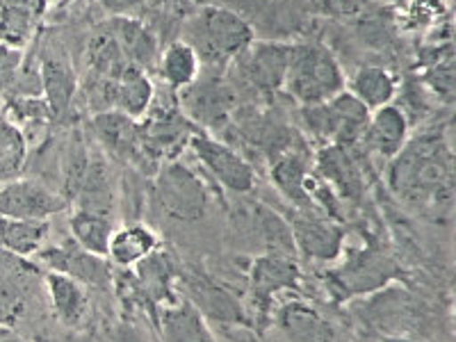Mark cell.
Here are the masks:
<instances>
[{
  "instance_id": "38",
  "label": "cell",
  "mask_w": 456,
  "mask_h": 342,
  "mask_svg": "<svg viewBox=\"0 0 456 342\" xmlns=\"http://www.w3.org/2000/svg\"><path fill=\"white\" fill-rule=\"evenodd\" d=\"M71 3H76V0H48V5L53 7H67L71 5Z\"/></svg>"
},
{
  "instance_id": "8",
  "label": "cell",
  "mask_w": 456,
  "mask_h": 342,
  "mask_svg": "<svg viewBox=\"0 0 456 342\" xmlns=\"http://www.w3.org/2000/svg\"><path fill=\"white\" fill-rule=\"evenodd\" d=\"M190 149L194 151V158L199 160V165L213 176V181L222 190L238 194V197L254 192V167L247 162V158L240 156L238 151L231 149L226 142L194 130V135L190 137Z\"/></svg>"
},
{
  "instance_id": "25",
  "label": "cell",
  "mask_w": 456,
  "mask_h": 342,
  "mask_svg": "<svg viewBox=\"0 0 456 342\" xmlns=\"http://www.w3.org/2000/svg\"><path fill=\"white\" fill-rule=\"evenodd\" d=\"M108 32L124 53L126 62L144 71L153 67L158 60V39L144 23L135 21L133 16H114Z\"/></svg>"
},
{
  "instance_id": "36",
  "label": "cell",
  "mask_w": 456,
  "mask_h": 342,
  "mask_svg": "<svg viewBox=\"0 0 456 342\" xmlns=\"http://www.w3.org/2000/svg\"><path fill=\"white\" fill-rule=\"evenodd\" d=\"M368 0H320L322 10L331 12V14H352L361 10Z\"/></svg>"
},
{
  "instance_id": "37",
  "label": "cell",
  "mask_w": 456,
  "mask_h": 342,
  "mask_svg": "<svg viewBox=\"0 0 456 342\" xmlns=\"http://www.w3.org/2000/svg\"><path fill=\"white\" fill-rule=\"evenodd\" d=\"M0 342H28L26 338L12 331L10 327H0Z\"/></svg>"
},
{
  "instance_id": "14",
  "label": "cell",
  "mask_w": 456,
  "mask_h": 342,
  "mask_svg": "<svg viewBox=\"0 0 456 342\" xmlns=\"http://www.w3.org/2000/svg\"><path fill=\"white\" fill-rule=\"evenodd\" d=\"M290 53L292 44L254 42L238 57L240 73L247 80V85L254 87L256 92L274 96V94L283 92L285 87V76H288V67H290Z\"/></svg>"
},
{
  "instance_id": "13",
  "label": "cell",
  "mask_w": 456,
  "mask_h": 342,
  "mask_svg": "<svg viewBox=\"0 0 456 342\" xmlns=\"http://www.w3.org/2000/svg\"><path fill=\"white\" fill-rule=\"evenodd\" d=\"M301 281L297 256L258 254L249 267V292L260 313H270L276 297L295 290Z\"/></svg>"
},
{
  "instance_id": "29",
  "label": "cell",
  "mask_w": 456,
  "mask_h": 342,
  "mask_svg": "<svg viewBox=\"0 0 456 342\" xmlns=\"http://www.w3.org/2000/svg\"><path fill=\"white\" fill-rule=\"evenodd\" d=\"M345 89L352 96H356L370 112H374V110L393 103V99L397 96V78L388 69L368 64V67H361L354 73Z\"/></svg>"
},
{
  "instance_id": "17",
  "label": "cell",
  "mask_w": 456,
  "mask_h": 342,
  "mask_svg": "<svg viewBox=\"0 0 456 342\" xmlns=\"http://www.w3.org/2000/svg\"><path fill=\"white\" fill-rule=\"evenodd\" d=\"M48 0H0V46L23 51L35 42L48 14Z\"/></svg>"
},
{
  "instance_id": "1",
  "label": "cell",
  "mask_w": 456,
  "mask_h": 342,
  "mask_svg": "<svg viewBox=\"0 0 456 342\" xmlns=\"http://www.w3.org/2000/svg\"><path fill=\"white\" fill-rule=\"evenodd\" d=\"M390 187L399 199L425 215L450 210L454 178L447 146L434 137L406 142L390 165Z\"/></svg>"
},
{
  "instance_id": "28",
  "label": "cell",
  "mask_w": 456,
  "mask_h": 342,
  "mask_svg": "<svg viewBox=\"0 0 456 342\" xmlns=\"http://www.w3.org/2000/svg\"><path fill=\"white\" fill-rule=\"evenodd\" d=\"M51 224L48 219H12L0 217V249L10 251L19 258H32L46 247Z\"/></svg>"
},
{
  "instance_id": "21",
  "label": "cell",
  "mask_w": 456,
  "mask_h": 342,
  "mask_svg": "<svg viewBox=\"0 0 456 342\" xmlns=\"http://www.w3.org/2000/svg\"><path fill=\"white\" fill-rule=\"evenodd\" d=\"M409 130L411 121L404 110L390 103L370 114V124L365 128L363 140L370 151L393 160L409 142Z\"/></svg>"
},
{
  "instance_id": "12",
  "label": "cell",
  "mask_w": 456,
  "mask_h": 342,
  "mask_svg": "<svg viewBox=\"0 0 456 342\" xmlns=\"http://www.w3.org/2000/svg\"><path fill=\"white\" fill-rule=\"evenodd\" d=\"M181 288L185 292V299L206 317V322H219V324H238L244 327L249 324L247 311L242 301L233 292L224 288L213 276L203 272H192V274L181 276Z\"/></svg>"
},
{
  "instance_id": "34",
  "label": "cell",
  "mask_w": 456,
  "mask_h": 342,
  "mask_svg": "<svg viewBox=\"0 0 456 342\" xmlns=\"http://www.w3.org/2000/svg\"><path fill=\"white\" fill-rule=\"evenodd\" d=\"M23 76V51L0 46V94L12 99Z\"/></svg>"
},
{
  "instance_id": "11",
  "label": "cell",
  "mask_w": 456,
  "mask_h": 342,
  "mask_svg": "<svg viewBox=\"0 0 456 342\" xmlns=\"http://www.w3.org/2000/svg\"><path fill=\"white\" fill-rule=\"evenodd\" d=\"M39 270L37 263L0 249V327H12L23 315L37 283L44 281Z\"/></svg>"
},
{
  "instance_id": "3",
  "label": "cell",
  "mask_w": 456,
  "mask_h": 342,
  "mask_svg": "<svg viewBox=\"0 0 456 342\" xmlns=\"http://www.w3.org/2000/svg\"><path fill=\"white\" fill-rule=\"evenodd\" d=\"M345 87L347 83L331 48L320 42L292 44L283 92L301 105H315L333 99Z\"/></svg>"
},
{
  "instance_id": "26",
  "label": "cell",
  "mask_w": 456,
  "mask_h": 342,
  "mask_svg": "<svg viewBox=\"0 0 456 342\" xmlns=\"http://www.w3.org/2000/svg\"><path fill=\"white\" fill-rule=\"evenodd\" d=\"M160 249V240L144 224H130V226L117 228L110 240L108 260L121 270H133L135 265L149 258Z\"/></svg>"
},
{
  "instance_id": "15",
  "label": "cell",
  "mask_w": 456,
  "mask_h": 342,
  "mask_svg": "<svg viewBox=\"0 0 456 342\" xmlns=\"http://www.w3.org/2000/svg\"><path fill=\"white\" fill-rule=\"evenodd\" d=\"M288 224H290L297 254H301L304 258L317 260V263H333L340 256L345 233L333 219L320 213L295 210V215L288 217Z\"/></svg>"
},
{
  "instance_id": "35",
  "label": "cell",
  "mask_w": 456,
  "mask_h": 342,
  "mask_svg": "<svg viewBox=\"0 0 456 342\" xmlns=\"http://www.w3.org/2000/svg\"><path fill=\"white\" fill-rule=\"evenodd\" d=\"M149 0H101V7L112 16H133Z\"/></svg>"
},
{
  "instance_id": "6",
  "label": "cell",
  "mask_w": 456,
  "mask_h": 342,
  "mask_svg": "<svg viewBox=\"0 0 456 342\" xmlns=\"http://www.w3.org/2000/svg\"><path fill=\"white\" fill-rule=\"evenodd\" d=\"M231 228L240 242L254 244L260 249V254L299 256L288 219L254 199H247L235 206L233 215H231Z\"/></svg>"
},
{
  "instance_id": "2",
  "label": "cell",
  "mask_w": 456,
  "mask_h": 342,
  "mask_svg": "<svg viewBox=\"0 0 456 342\" xmlns=\"http://www.w3.org/2000/svg\"><path fill=\"white\" fill-rule=\"evenodd\" d=\"M187 42L201 62L228 64L238 60L256 42L254 28L238 12L228 7H203L185 28Z\"/></svg>"
},
{
  "instance_id": "23",
  "label": "cell",
  "mask_w": 456,
  "mask_h": 342,
  "mask_svg": "<svg viewBox=\"0 0 456 342\" xmlns=\"http://www.w3.org/2000/svg\"><path fill=\"white\" fill-rule=\"evenodd\" d=\"M158 327L167 342H217L206 317L185 297H176L171 304L162 306Z\"/></svg>"
},
{
  "instance_id": "10",
  "label": "cell",
  "mask_w": 456,
  "mask_h": 342,
  "mask_svg": "<svg viewBox=\"0 0 456 342\" xmlns=\"http://www.w3.org/2000/svg\"><path fill=\"white\" fill-rule=\"evenodd\" d=\"M64 194L32 178H12L0 185V217L12 219H51L67 210Z\"/></svg>"
},
{
  "instance_id": "33",
  "label": "cell",
  "mask_w": 456,
  "mask_h": 342,
  "mask_svg": "<svg viewBox=\"0 0 456 342\" xmlns=\"http://www.w3.org/2000/svg\"><path fill=\"white\" fill-rule=\"evenodd\" d=\"M28 142L21 128L0 114V185L19 174L26 165Z\"/></svg>"
},
{
  "instance_id": "16",
  "label": "cell",
  "mask_w": 456,
  "mask_h": 342,
  "mask_svg": "<svg viewBox=\"0 0 456 342\" xmlns=\"http://www.w3.org/2000/svg\"><path fill=\"white\" fill-rule=\"evenodd\" d=\"M140 135L146 156L156 162L158 156H169L171 151L181 149L185 142L190 144L194 128L178 105H151L146 121L140 126Z\"/></svg>"
},
{
  "instance_id": "20",
  "label": "cell",
  "mask_w": 456,
  "mask_h": 342,
  "mask_svg": "<svg viewBox=\"0 0 456 342\" xmlns=\"http://www.w3.org/2000/svg\"><path fill=\"white\" fill-rule=\"evenodd\" d=\"M94 130H96L101 146L114 158L135 162V165L140 160H149L144 144H142L140 124L135 119H130L117 110H103L94 117Z\"/></svg>"
},
{
  "instance_id": "30",
  "label": "cell",
  "mask_w": 456,
  "mask_h": 342,
  "mask_svg": "<svg viewBox=\"0 0 456 342\" xmlns=\"http://www.w3.org/2000/svg\"><path fill=\"white\" fill-rule=\"evenodd\" d=\"M114 231V215L94 213V210H78L73 208L71 217H69V233L76 244L83 249L92 251L96 256L108 258V247L112 240Z\"/></svg>"
},
{
  "instance_id": "27",
  "label": "cell",
  "mask_w": 456,
  "mask_h": 342,
  "mask_svg": "<svg viewBox=\"0 0 456 342\" xmlns=\"http://www.w3.org/2000/svg\"><path fill=\"white\" fill-rule=\"evenodd\" d=\"M44 288L51 299L53 313L60 317L62 324L76 327L87 315V288L76 279L60 272H46L44 274Z\"/></svg>"
},
{
  "instance_id": "5",
  "label": "cell",
  "mask_w": 456,
  "mask_h": 342,
  "mask_svg": "<svg viewBox=\"0 0 456 342\" xmlns=\"http://www.w3.org/2000/svg\"><path fill=\"white\" fill-rule=\"evenodd\" d=\"M153 197L167 217L183 224L199 222L210 208L208 183L181 160L165 162L156 171Z\"/></svg>"
},
{
  "instance_id": "18",
  "label": "cell",
  "mask_w": 456,
  "mask_h": 342,
  "mask_svg": "<svg viewBox=\"0 0 456 342\" xmlns=\"http://www.w3.org/2000/svg\"><path fill=\"white\" fill-rule=\"evenodd\" d=\"M274 324L288 342H336L331 322L301 299L276 304Z\"/></svg>"
},
{
  "instance_id": "32",
  "label": "cell",
  "mask_w": 456,
  "mask_h": 342,
  "mask_svg": "<svg viewBox=\"0 0 456 342\" xmlns=\"http://www.w3.org/2000/svg\"><path fill=\"white\" fill-rule=\"evenodd\" d=\"M158 71L160 78L169 85L171 92H181L190 87L201 73V60L194 48L185 42H174L158 57Z\"/></svg>"
},
{
  "instance_id": "7",
  "label": "cell",
  "mask_w": 456,
  "mask_h": 342,
  "mask_svg": "<svg viewBox=\"0 0 456 342\" xmlns=\"http://www.w3.org/2000/svg\"><path fill=\"white\" fill-rule=\"evenodd\" d=\"M178 108L190 124L219 130L233 119L238 110V96L222 76L199 73V78L190 87L178 92Z\"/></svg>"
},
{
  "instance_id": "24",
  "label": "cell",
  "mask_w": 456,
  "mask_h": 342,
  "mask_svg": "<svg viewBox=\"0 0 456 342\" xmlns=\"http://www.w3.org/2000/svg\"><path fill=\"white\" fill-rule=\"evenodd\" d=\"M110 99H112V110L140 121L144 119L153 101H156V87H153L144 69L126 67L119 73V78L112 83Z\"/></svg>"
},
{
  "instance_id": "31",
  "label": "cell",
  "mask_w": 456,
  "mask_h": 342,
  "mask_svg": "<svg viewBox=\"0 0 456 342\" xmlns=\"http://www.w3.org/2000/svg\"><path fill=\"white\" fill-rule=\"evenodd\" d=\"M317 169L322 171V176L331 183L333 192H340V197L358 199L361 197V174H358V165L352 160L347 149L342 146H324L317 156Z\"/></svg>"
},
{
  "instance_id": "22",
  "label": "cell",
  "mask_w": 456,
  "mask_h": 342,
  "mask_svg": "<svg viewBox=\"0 0 456 342\" xmlns=\"http://www.w3.org/2000/svg\"><path fill=\"white\" fill-rule=\"evenodd\" d=\"M39 76H42V94L46 103L51 105V112L55 121H60L64 114L71 110L76 92H78V76L69 64V60L60 53H48L39 64Z\"/></svg>"
},
{
  "instance_id": "19",
  "label": "cell",
  "mask_w": 456,
  "mask_h": 342,
  "mask_svg": "<svg viewBox=\"0 0 456 342\" xmlns=\"http://www.w3.org/2000/svg\"><path fill=\"white\" fill-rule=\"evenodd\" d=\"M397 265L390 256L377 249H365L354 256L349 263L333 272V279L347 295H361V292L377 290L384 283L395 279Z\"/></svg>"
},
{
  "instance_id": "4",
  "label": "cell",
  "mask_w": 456,
  "mask_h": 342,
  "mask_svg": "<svg viewBox=\"0 0 456 342\" xmlns=\"http://www.w3.org/2000/svg\"><path fill=\"white\" fill-rule=\"evenodd\" d=\"M301 124L308 135L324 146H349L363 140L370 124V110L356 96L342 89L333 99L315 105H301Z\"/></svg>"
},
{
  "instance_id": "9",
  "label": "cell",
  "mask_w": 456,
  "mask_h": 342,
  "mask_svg": "<svg viewBox=\"0 0 456 342\" xmlns=\"http://www.w3.org/2000/svg\"><path fill=\"white\" fill-rule=\"evenodd\" d=\"M39 267H46L48 272H60L85 288H96L105 290L112 283V265L105 256H96L92 251L83 249L80 244L73 242L71 238L60 244H46L39 254L35 256Z\"/></svg>"
}]
</instances>
